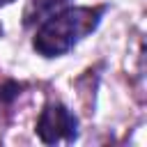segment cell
Listing matches in <instances>:
<instances>
[{"instance_id":"5b68a950","label":"cell","mask_w":147,"mask_h":147,"mask_svg":"<svg viewBox=\"0 0 147 147\" xmlns=\"http://www.w3.org/2000/svg\"><path fill=\"white\" fill-rule=\"evenodd\" d=\"M9 2H14V0H0V7H2V5H9Z\"/></svg>"},{"instance_id":"7a4b0ae2","label":"cell","mask_w":147,"mask_h":147,"mask_svg":"<svg viewBox=\"0 0 147 147\" xmlns=\"http://www.w3.org/2000/svg\"><path fill=\"white\" fill-rule=\"evenodd\" d=\"M34 131H37L39 140L46 142V145H55L60 140L71 142L78 136V119H76V115L67 106L48 103V106H44V110H41V115L37 119V129Z\"/></svg>"},{"instance_id":"3957f363","label":"cell","mask_w":147,"mask_h":147,"mask_svg":"<svg viewBox=\"0 0 147 147\" xmlns=\"http://www.w3.org/2000/svg\"><path fill=\"white\" fill-rule=\"evenodd\" d=\"M67 0H30V5H28V9H25V21L28 23H32V21H37V18H41V16H51V14H55L57 11V7H62Z\"/></svg>"},{"instance_id":"277c9868","label":"cell","mask_w":147,"mask_h":147,"mask_svg":"<svg viewBox=\"0 0 147 147\" xmlns=\"http://www.w3.org/2000/svg\"><path fill=\"white\" fill-rule=\"evenodd\" d=\"M18 94H21V85L18 83H14V80L0 83V106H9Z\"/></svg>"},{"instance_id":"8992f818","label":"cell","mask_w":147,"mask_h":147,"mask_svg":"<svg viewBox=\"0 0 147 147\" xmlns=\"http://www.w3.org/2000/svg\"><path fill=\"white\" fill-rule=\"evenodd\" d=\"M0 37H2V25H0Z\"/></svg>"},{"instance_id":"6da1fadb","label":"cell","mask_w":147,"mask_h":147,"mask_svg":"<svg viewBox=\"0 0 147 147\" xmlns=\"http://www.w3.org/2000/svg\"><path fill=\"white\" fill-rule=\"evenodd\" d=\"M103 7H69L51 14L34 34V51L44 57L69 53L83 37H87L101 21Z\"/></svg>"}]
</instances>
